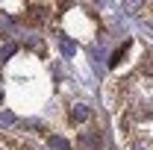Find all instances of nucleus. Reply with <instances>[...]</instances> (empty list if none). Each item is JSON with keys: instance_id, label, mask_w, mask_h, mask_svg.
<instances>
[{"instance_id": "nucleus-1", "label": "nucleus", "mask_w": 153, "mask_h": 150, "mask_svg": "<svg viewBox=\"0 0 153 150\" xmlns=\"http://www.w3.org/2000/svg\"><path fill=\"white\" fill-rule=\"evenodd\" d=\"M47 18H50V6H41V3H30L24 9V15H21V21L30 24V27H41Z\"/></svg>"}, {"instance_id": "nucleus-2", "label": "nucleus", "mask_w": 153, "mask_h": 150, "mask_svg": "<svg viewBox=\"0 0 153 150\" xmlns=\"http://www.w3.org/2000/svg\"><path fill=\"white\" fill-rule=\"evenodd\" d=\"M76 144L82 150H100V130H82L79 135H76Z\"/></svg>"}, {"instance_id": "nucleus-3", "label": "nucleus", "mask_w": 153, "mask_h": 150, "mask_svg": "<svg viewBox=\"0 0 153 150\" xmlns=\"http://www.w3.org/2000/svg\"><path fill=\"white\" fill-rule=\"evenodd\" d=\"M127 50H130V41H127V44H121V47L112 53V59H109V68H118V65H121V59L127 56Z\"/></svg>"}, {"instance_id": "nucleus-4", "label": "nucleus", "mask_w": 153, "mask_h": 150, "mask_svg": "<svg viewBox=\"0 0 153 150\" xmlns=\"http://www.w3.org/2000/svg\"><path fill=\"white\" fill-rule=\"evenodd\" d=\"M88 109H85V106H74V109H71V112H68V118H71V121H85V118H88Z\"/></svg>"}, {"instance_id": "nucleus-5", "label": "nucleus", "mask_w": 153, "mask_h": 150, "mask_svg": "<svg viewBox=\"0 0 153 150\" xmlns=\"http://www.w3.org/2000/svg\"><path fill=\"white\" fill-rule=\"evenodd\" d=\"M50 144H53L56 150H71V144H68V141H62V138H56V135L50 138Z\"/></svg>"}, {"instance_id": "nucleus-6", "label": "nucleus", "mask_w": 153, "mask_h": 150, "mask_svg": "<svg viewBox=\"0 0 153 150\" xmlns=\"http://www.w3.org/2000/svg\"><path fill=\"white\" fill-rule=\"evenodd\" d=\"M144 74H147V76L153 79V53L147 56V62H144Z\"/></svg>"}, {"instance_id": "nucleus-7", "label": "nucleus", "mask_w": 153, "mask_h": 150, "mask_svg": "<svg viewBox=\"0 0 153 150\" xmlns=\"http://www.w3.org/2000/svg\"><path fill=\"white\" fill-rule=\"evenodd\" d=\"M18 150H33V147H30V144H18Z\"/></svg>"}]
</instances>
